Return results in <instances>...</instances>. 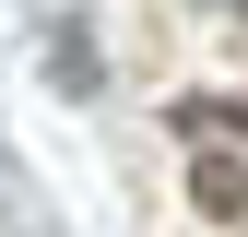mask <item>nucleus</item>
Returning <instances> with one entry per match:
<instances>
[{
	"instance_id": "f03ea898",
	"label": "nucleus",
	"mask_w": 248,
	"mask_h": 237,
	"mask_svg": "<svg viewBox=\"0 0 248 237\" xmlns=\"http://www.w3.org/2000/svg\"><path fill=\"white\" fill-rule=\"evenodd\" d=\"M189 202H201L213 225H248V166H236V154H201V166H189Z\"/></svg>"
},
{
	"instance_id": "7ed1b4c3",
	"label": "nucleus",
	"mask_w": 248,
	"mask_h": 237,
	"mask_svg": "<svg viewBox=\"0 0 248 237\" xmlns=\"http://www.w3.org/2000/svg\"><path fill=\"white\" fill-rule=\"evenodd\" d=\"M177 131H189V142H248V107H225V95H177Z\"/></svg>"
},
{
	"instance_id": "f257e3e1",
	"label": "nucleus",
	"mask_w": 248,
	"mask_h": 237,
	"mask_svg": "<svg viewBox=\"0 0 248 237\" xmlns=\"http://www.w3.org/2000/svg\"><path fill=\"white\" fill-rule=\"evenodd\" d=\"M47 71H59V95H107V59H95L83 12H47Z\"/></svg>"
}]
</instances>
